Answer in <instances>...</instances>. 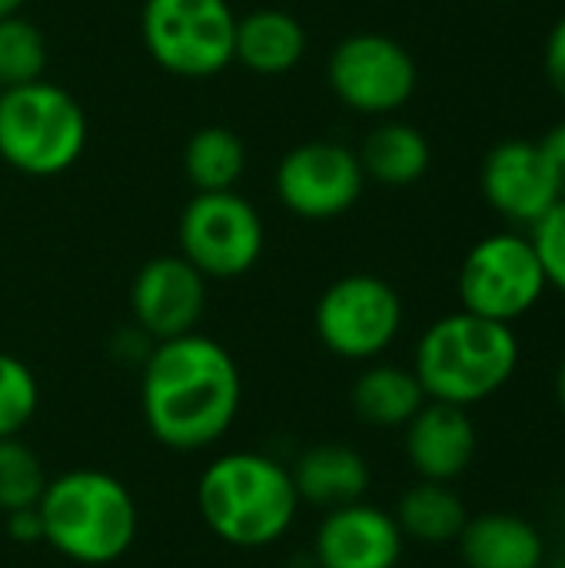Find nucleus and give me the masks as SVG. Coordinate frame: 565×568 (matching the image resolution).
I'll use <instances>...</instances> for the list:
<instances>
[{
  "mask_svg": "<svg viewBox=\"0 0 565 568\" xmlns=\"http://www.w3.org/2000/svg\"><path fill=\"white\" fill-rule=\"evenodd\" d=\"M240 399V366L226 346L210 336L186 333L153 343L143 359V423L167 449L196 453L213 446L233 426Z\"/></svg>",
  "mask_w": 565,
  "mask_h": 568,
  "instance_id": "1",
  "label": "nucleus"
},
{
  "mask_svg": "<svg viewBox=\"0 0 565 568\" xmlns=\"http://www.w3.org/2000/svg\"><path fill=\"white\" fill-rule=\"evenodd\" d=\"M196 509L220 542L263 549L290 532L300 513V496L290 469L276 459L263 453H226L203 469L196 483Z\"/></svg>",
  "mask_w": 565,
  "mask_h": 568,
  "instance_id": "2",
  "label": "nucleus"
},
{
  "mask_svg": "<svg viewBox=\"0 0 565 568\" xmlns=\"http://www.w3.org/2000/svg\"><path fill=\"white\" fill-rule=\"evenodd\" d=\"M519 339L509 323L483 320L476 313H450L436 320L416 343L413 373L426 399L473 409L516 376Z\"/></svg>",
  "mask_w": 565,
  "mask_h": 568,
  "instance_id": "3",
  "label": "nucleus"
},
{
  "mask_svg": "<svg viewBox=\"0 0 565 568\" xmlns=\"http://www.w3.org/2000/svg\"><path fill=\"white\" fill-rule=\"evenodd\" d=\"M37 516L43 542L77 566H110L123 559L140 532L133 493L103 469H70L47 479Z\"/></svg>",
  "mask_w": 565,
  "mask_h": 568,
  "instance_id": "4",
  "label": "nucleus"
},
{
  "mask_svg": "<svg viewBox=\"0 0 565 568\" xmlns=\"http://www.w3.org/2000/svg\"><path fill=\"white\" fill-rule=\"evenodd\" d=\"M87 150V113L80 100L50 83L33 80L0 90V160L27 176H57Z\"/></svg>",
  "mask_w": 565,
  "mask_h": 568,
  "instance_id": "5",
  "label": "nucleus"
},
{
  "mask_svg": "<svg viewBox=\"0 0 565 568\" xmlns=\"http://www.w3.org/2000/svg\"><path fill=\"white\" fill-rule=\"evenodd\" d=\"M140 33L157 67L206 80L233 63L236 13L226 0H143Z\"/></svg>",
  "mask_w": 565,
  "mask_h": 568,
  "instance_id": "6",
  "label": "nucleus"
},
{
  "mask_svg": "<svg viewBox=\"0 0 565 568\" xmlns=\"http://www.w3.org/2000/svg\"><path fill=\"white\" fill-rule=\"evenodd\" d=\"M546 286L549 280L543 273L539 253L533 240L519 233L483 236L466 253L456 276V293L466 313L509 326L539 306Z\"/></svg>",
  "mask_w": 565,
  "mask_h": 568,
  "instance_id": "7",
  "label": "nucleus"
},
{
  "mask_svg": "<svg viewBox=\"0 0 565 568\" xmlns=\"http://www.w3.org/2000/svg\"><path fill=\"white\" fill-rule=\"evenodd\" d=\"M313 329L333 356L366 363L396 343L403 329V300L383 276L350 273L330 283L316 300Z\"/></svg>",
  "mask_w": 565,
  "mask_h": 568,
  "instance_id": "8",
  "label": "nucleus"
},
{
  "mask_svg": "<svg viewBox=\"0 0 565 568\" xmlns=\"http://www.w3.org/2000/svg\"><path fill=\"white\" fill-rule=\"evenodd\" d=\"M180 256L206 280H236L263 256V220L236 190L193 193L176 226Z\"/></svg>",
  "mask_w": 565,
  "mask_h": 568,
  "instance_id": "9",
  "label": "nucleus"
},
{
  "mask_svg": "<svg viewBox=\"0 0 565 568\" xmlns=\"http://www.w3.org/2000/svg\"><path fill=\"white\" fill-rule=\"evenodd\" d=\"M326 80L343 106L370 116H386L416 93L420 70L413 53L400 40L386 33H353L333 47Z\"/></svg>",
  "mask_w": 565,
  "mask_h": 568,
  "instance_id": "10",
  "label": "nucleus"
},
{
  "mask_svg": "<svg viewBox=\"0 0 565 568\" xmlns=\"http://www.w3.org/2000/svg\"><path fill=\"white\" fill-rule=\"evenodd\" d=\"M363 166L356 150L333 140H306L283 153L276 166V196L300 220H336L363 196Z\"/></svg>",
  "mask_w": 565,
  "mask_h": 568,
  "instance_id": "11",
  "label": "nucleus"
},
{
  "mask_svg": "<svg viewBox=\"0 0 565 568\" xmlns=\"http://www.w3.org/2000/svg\"><path fill=\"white\" fill-rule=\"evenodd\" d=\"M206 310V276L180 253L147 260L130 283V313L153 343L196 333Z\"/></svg>",
  "mask_w": 565,
  "mask_h": 568,
  "instance_id": "12",
  "label": "nucleus"
},
{
  "mask_svg": "<svg viewBox=\"0 0 565 568\" xmlns=\"http://www.w3.org/2000/svg\"><path fill=\"white\" fill-rule=\"evenodd\" d=\"M480 186L486 203L519 226H536L565 196L556 166L533 140L496 143L483 160Z\"/></svg>",
  "mask_w": 565,
  "mask_h": 568,
  "instance_id": "13",
  "label": "nucleus"
},
{
  "mask_svg": "<svg viewBox=\"0 0 565 568\" xmlns=\"http://www.w3.org/2000/svg\"><path fill=\"white\" fill-rule=\"evenodd\" d=\"M406 539L393 513L363 503L330 509L316 529L313 556L320 568H396Z\"/></svg>",
  "mask_w": 565,
  "mask_h": 568,
  "instance_id": "14",
  "label": "nucleus"
},
{
  "mask_svg": "<svg viewBox=\"0 0 565 568\" xmlns=\"http://www.w3.org/2000/svg\"><path fill=\"white\" fill-rule=\"evenodd\" d=\"M403 453L413 473L426 483L463 479L480 453V429L470 409L426 399V406L403 426Z\"/></svg>",
  "mask_w": 565,
  "mask_h": 568,
  "instance_id": "15",
  "label": "nucleus"
},
{
  "mask_svg": "<svg viewBox=\"0 0 565 568\" xmlns=\"http://www.w3.org/2000/svg\"><path fill=\"white\" fill-rule=\"evenodd\" d=\"M463 568H546L549 546L536 523L519 513H480L470 516L456 539Z\"/></svg>",
  "mask_w": 565,
  "mask_h": 568,
  "instance_id": "16",
  "label": "nucleus"
},
{
  "mask_svg": "<svg viewBox=\"0 0 565 568\" xmlns=\"http://www.w3.org/2000/svg\"><path fill=\"white\" fill-rule=\"evenodd\" d=\"M290 476L300 503H310L326 513L350 503H363L373 486V469L366 456L346 443H316L303 449Z\"/></svg>",
  "mask_w": 565,
  "mask_h": 568,
  "instance_id": "17",
  "label": "nucleus"
},
{
  "mask_svg": "<svg viewBox=\"0 0 565 568\" xmlns=\"http://www.w3.org/2000/svg\"><path fill=\"white\" fill-rule=\"evenodd\" d=\"M306 53V30L303 23L276 7H260L236 17L233 37V60L260 77L290 73Z\"/></svg>",
  "mask_w": 565,
  "mask_h": 568,
  "instance_id": "18",
  "label": "nucleus"
},
{
  "mask_svg": "<svg viewBox=\"0 0 565 568\" xmlns=\"http://www.w3.org/2000/svg\"><path fill=\"white\" fill-rule=\"evenodd\" d=\"M350 406L356 419L373 429H403L426 406V393L413 366L406 369L396 363H373L356 376Z\"/></svg>",
  "mask_w": 565,
  "mask_h": 568,
  "instance_id": "19",
  "label": "nucleus"
},
{
  "mask_svg": "<svg viewBox=\"0 0 565 568\" xmlns=\"http://www.w3.org/2000/svg\"><path fill=\"white\" fill-rule=\"evenodd\" d=\"M393 519L406 542L440 549V546H456L460 532L470 523V509H466L463 496L453 489V483L420 479L416 486H410L400 496Z\"/></svg>",
  "mask_w": 565,
  "mask_h": 568,
  "instance_id": "20",
  "label": "nucleus"
},
{
  "mask_svg": "<svg viewBox=\"0 0 565 568\" xmlns=\"http://www.w3.org/2000/svg\"><path fill=\"white\" fill-rule=\"evenodd\" d=\"M363 176L383 186H413L426 176L433 150L420 126L390 120L380 123L356 150Z\"/></svg>",
  "mask_w": 565,
  "mask_h": 568,
  "instance_id": "21",
  "label": "nucleus"
},
{
  "mask_svg": "<svg viewBox=\"0 0 565 568\" xmlns=\"http://www.w3.org/2000/svg\"><path fill=\"white\" fill-rule=\"evenodd\" d=\"M183 173L196 193L236 190L246 173V143L230 126H200L183 146Z\"/></svg>",
  "mask_w": 565,
  "mask_h": 568,
  "instance_id": "22",
  "label": "nucleus"
},
{
  "mask_svg": "<svg viewBox=\"0 0 565 568\" xmlns=\"http://www.w3.org/2000/svg\"><path fill=\"white\" fill-rule=\"evenodd\" d=\"M47 70V40L40 27L20 13L0 20V90L40 80Z\"/></svg>",
  "mask_w": 565,
  "mask_h": 568,
  "instance_id": "23",
  "label": "nucleus"
},
{
  "mask_svg": "<svg viewBox=\"0 0 565 568\" xmlns=\"http://www.w3.org/2000/svg\"><path fill=\"white\" fill-rule=\"evenodd\" d=\"M47 489V473L40 456L20 443V436L0 439V513L33 509Z\"/></svg>",
  "mask_w": 565,
  "mask_h": 568,
  "instance_id": "24",
  "label": "nucleus"
},
{
  "mask_svg": "<svg viewBox=\"0 0 565 568\" xmlns=\"http://www.w3.org/2000/svg\"><path fill=\"white\" fill-rule=\"evenodd\" d=\"M40 386L30 366L10 353H0V439L20 436L23 426L37 416Z\"/></svg>",
  "mask_w": 565,
  "mask_h": 568,
  "instance_id": "25",
  "label": "nucleus"
},
{
  "mask_svg": "<svg viewBox=\"0 0 565 568\" xmlns=\"http://www.w3.org/2000/svg\"><path fill=\"white\" fill-rule=\"evenodd\" d=\"M533 246L539 253L549 286L565 293V196L533 226Z\"/></svg>",
  "mask_w": 565,
  "mask_h": 568,
  "instance_id": "26",
  "label": "nucleus"
},
{
  "mask_svg": "<svg viewBox=\"0 0 565 568\" xmlns=\"http://www.w3.org/2000/svg\"><path fill=\"white\" fill-rule=\"evenodd\" d=\"M546 77L565 100V17L556 20V27L546 37Z\"/></svg>",
  "mask_w": 565,
  "mask_h": 568,
  "instance_id": "27",
  "label": "nucleus"
},
{
  "mask_svg": "<svg viewBox=\"0 0 565 568\" xmlns=\"http://www.w3.org/2000/svg\"><path fill=\"white\" fill-rule=\"evenodd\" d=\"M7 536L17 542H43V526L33 509H20V513H7Z\"/></svg>",
  "mask_w": 565,
  "mask_h": 568,
  "instance_id": "28",
  "label": "nucleus"
},
{
  "mask_svg": "<svg viewBox=\"0 0 565 568\" xmlns=\"http://www.w3.org/2000/svg\"><path fill=\"white\" fill-rule=\"evenodd\" d=\"M543 150H546V156H549V163L556 166V176H559V183H563V193H565V120L563 123H556L543 140Z\"/></svg>",
  "mask_w": 565,
  "mask_h": 568,
  "instance_id": "29",
  "label": "nucleus"
},
{
  "mask_svg": "<svg viewBox=\"0 0 565 568\" xmlns=\"http://www.w3.org/2000/svg\"><path fill=\"white\" fill-rule=\"evenodd\" d=\"M556 403H559V413L565 416V356L559 359V369H556Z\"/></svg>",
  "mask_w": 565,
  "mask_h": 568,
  "instance_id": "30",
  "label": "nucleus"
},
{
  "mask_svg": "<svg viewBox=\"0 0 565 568\" xmlns=\"http://www.w3.org/2000/svg\"><path fill=\"white\" fill-rule=\"evenodd\" d=\"M20 7H23V0H0V20L20 13Z\"/></svg>",
  "mask_w": 565,
  "mask_h": 568,
  "instance_id": "31",
  "label": "nucleus"
},
{
  "mask_svg": "<svg viewBox=\"0 0 565 568\" xmlns=\"http://www.w3.org/2000/svg\"><path fill=\"white\" fill-rule=\"evenodd\" d=\"M549 568H565V552H559V556H556V559L549 562Z\"/></svg>",
  "mask_w": 565,
  "mask_h": 568,
  "instance_id": "32",
  "label": "nucleus"
}]
</instances>
